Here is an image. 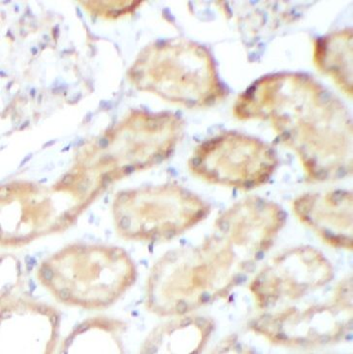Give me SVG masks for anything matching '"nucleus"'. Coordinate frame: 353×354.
Wrapping results in <instances>:
<instances>
[{
    "mask_svg": "<svg viewBox=\"0 0 353 354\" xmlns=\"http://www.w3.org/2000/svg\"><path fill=\"white\" fill-rule=\"evenodd\" d=\"M191 163L209 181L251 189L269 178L276 160L274 151L258 140L228 134L204 143Z\"/></svg>",
    "mask_w": 353,
    "mask_h": 354,
    "instance_id": "3",
    "label": "nucleus"
},
{
    "mask_svg": "<svg viewBox=\"0 0 353 354\" xmlns=\"http://www.w3.org/2000/svg\"><path fill=\"white\" fill-rule=\"evenodd\" d=\"M234 111L243 120H270L314 178H330L347 170L352 161L350 113L310 76H265L239 96Z\"/></svg>",
    "mask_w": 353,
    "mask_h": 354,
    "instance_id": "1",
    "label": "nucleus"
},
{
    "mask_svg": "<svg viewBox=\"0 0 353 354\" xmlns=\"http://www.w3.org/2000/svg\"><path fill=\"white\" fill-rule=\"evenodd\" d=\"M295 209L303 221L332 240L347 239L352 234V196L348 192L304 196Z\"/></svg>",
    "mask_w": 353,
    "mask_h": 354,
    "instance_id": "5",
    "label": "nucleus"
},
{
    "mask_svg": "<svg viewBox=\"0 0 353 354\" xmlns=\"http://www.w3.org/2000/svg\"><path fill=\"white\" fill-rule=\"evenodd\" d=\"M314 61L322 73L332 78L352 97L353 38L352 30H339L316 41Z\"/></svg>",
    "mask_w": 353,
    "mask_h": 354,
    "instance_id": "6",
    "label": "nucleus"
},
{
    "mask_svg": "<svg viewBox=\"0 0 353 354\" xmlns=\"http://www.w3.org/2000/svg\"><path fill=\"white\" fill-rule=\"evenodd\" d=\"M128 77L140 91L191 108L209 106L225 95L208 50L180 39L144 49Z\"/></svg>",
    "mask_w": 353,
    "mask_h": 354,
    "instance_id": "2",
    "label": "nucleus"
},
{
    "mask_svg": "<svg viewBox=\"0 0 353 354\" xmlns=\"http://www.w3.org/2000/svg\"><path fill=\"white\" fill-rule=\"evenodd\" d=\"M89 6V10L99 17H117L128 14L138 8L141 1H89L82 2Z\"/></svg>",
    "mask_w": 353,
    "mask_h": 354,
    "instance_id": "7",
    "label": "nucleus"
},
{
    "mask_svg": "<svg viewBox=\"0 0 353 354\" xmlns=\"http://www.w3.org/2000/svg\"><path fill=\"white\" fill-rule=\"evenodd\" d=\"M206 212L195 196L173 187L128 192L117 201L120 227L143 233H175L198 222Z\"/></svg>",
    "mask_w": 353,
    "mask_h": 354,
    "instance_id": "4",
    "label": "nucleus"
}]
</instances>
